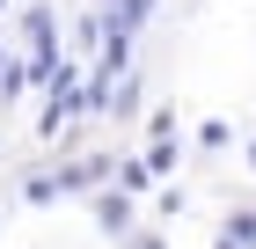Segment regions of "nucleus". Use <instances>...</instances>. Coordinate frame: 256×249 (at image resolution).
<instances>
[{
    "label": "nucleus",
    "mask_w": 256,
    "mask_h": 249,
    "mask_svg": "<svg viewBox=\"0 0 256 249\" xmlns=\"http://www.w3.org/2000/svg\"><path fill=\"white\" fill-rule=\"evenodd\" d=\"M30 81H52L59 74V22H52V8H30Z\"/></svg>",
    "instance_id": "obj_1"
},
{
    "label": "nucleus",
    "mask_w": 256,
    "mask_h": 249,
    "mask_svg": "<svg viewBox=\"0 0 256 249\" xmlns=\"http://www.w3.org/2000/svg\"><path fill=\"white\" fill-rule=\"evenodd\" d=\"M0 8H8V0H0Z\"/></svg>",
    "instance_id": "obj_4"
},
{
    "label": "nucleus",
    "mask_w": 256,
    "mask_h": 249,
    "mask_svg": "<svg viewBox=\"0 0 256 249\" xmlns=\"http://www.w3.org/2000/svg\"><path fill=\"white\" fill-rule=\"evenodd\" d=\"M110 8V30H139L146 22V0H102Z\"/></svg>",
    "instance_id": "obj_2"
},
{
    "label": "nucleus",
    "mask_w": 256,
    "mask_h": 249,
    "mask_svg": "<svg viewBox=\"0 0 256 249\" xmlns=\"http://www.w3.org/2000/svg\"><path fill=\"white\" fill-rule=\"evenodd\" d=\"M227 234H234V242H256V212H234V220H227Z\"/></svg>",
    "instance_id": "obj_3"
}]
</instances>
